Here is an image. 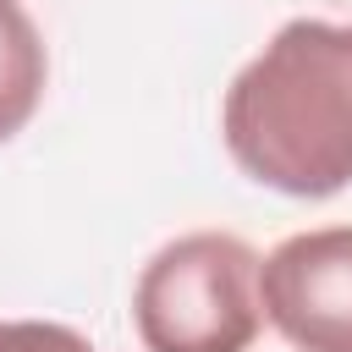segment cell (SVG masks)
<instances>
[{"instance_id": "cell-3", "label": "cell", "mask_w": 352, "mask_h": 352, "mask_svg": "<svg viewBox=\"0 0 352 352\" xmlns=\"http://www.w3.org/2000/svg\"><path fill=\"white\" fill-rule=\"evenodd\" d=\"M258 308L297 352H352V226L297 231L258 258Z\"/></svg>"}, {"instance_id": "cell-1", "label": "cell", "mask_w": 352, "mask_h": 352, "mask_svg": "<svg viewBox=\"0 0 352 352\" xmlns=\"http://www.w3.org/2000/svg\"><path fill=\"white\" fill-rule=\"evenodd\" d=\"M220 138L253 182L286 198L352 187V22L292 16L275 28L231 77Z\"/></svg>"}, {"instance_id": "cell-4", "label": "cell", "mask_w": 352, "mask_h": 352, "mask_svg": "<svg viewBox=\"0 0 352 352\" xmlns=\"http://www.w3.org/2000/svg\"><path fill=\"white\" fill-rule=\"evenodd\" d=\"M44 77H50V55L33 16L16 0H0V143L33 121L44 99Z\"/></svg>"}, {"instance_id": "cell-5", "label": "cell", "mask_w": 352, "mask_h": 352, "mask_svg": "<svg viewBox=\"0 0 352 352\" xmlns=\"http://www.w3.org/2000/svg\"><path fill=\"white\" fill-rule=\"evenodd\" d=\"M0 352H94V341L55 319H0Z\"/></svg>"}, {"instance_id": "cell-2", "label": "cell", "mask_w": 352, "mask_h": 352, "mask_svg": "<svg viewBox=\"0 0 352 352\" xmlns=\"http://www.w3.org/2000/svg\"><path fill=\"white\" fill-rule=\"evenodd\" d=\"M132 324L148 352H248L264 330L258 253L231 231L165 242L138 275Z\"/></svg>"}]
</instances>
